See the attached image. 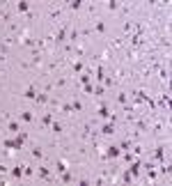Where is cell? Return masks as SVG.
Segmentation results:
<instances>
[{"instance_id": "obj_12", "label": "cell", "mask_w": 172, "mask_h": 186, "mask_svg": "<svg viewBox=\"0 0 172 186\" xmlns=\"http://www.w3.org/2000/svg\"><path fill=\"white\" fill-rule=\"evenodd\" d=\"M64 34H67V28H60V30H57V34H55V44H60V42H62Z\"/></svg>"}, {"instance_id": "obj_29", "label": "cell", "mask_w": 172, "mask_h": 186, "mask_svg": "<svg viewBox=\"0 0 172 186\" xmlns=\"http://www.w3.org/2000/svg\"><path fill=\"white\" fill-rule=\"evenodd\" d=\"M158 78H161V80H168V71H165V69H161V71H158Z\"/></svg>"}, {"instance_id": "obj_5", "label": "cell", "mask_w": 172, "mask_h": 186, "mask_svg": "<svg viewBox=\"0 0 172 186\" xmlns=\"http://www.w3.org/2000/svg\"><path fill=\"white\" fill-rule=\"evenodd\" d=\"M99 117H103V120H108V117H112V113H110V108H108V106H106V103H103V106H101V108H99Z\"/></svg>"}, {"instance_id": "obj_32", "label": "cell", "mask_w": 172, "mask_h": 186, "mask_svg": "<svg viewBox=\"0 0 172 186\" xmlns=\"http://www.w3.org/2000/svg\"><path fill=\"white\" fill-rule=\"evenodd\" d=\"M108 9H120V2H108Z\"/></svg>"}, {"instance_id": "obj_15", "label": "cell", "mask_w": 172, "mask_h": 186, "mask_svg": "<svg viewBox=\"0 0 172 186\" xmlns=\"http://www.w3.org/2000/svg\"><path fill=\"white\" fill-rule=\"evenodd\" d=\"M19 117H21L23 122H32V120H34V117H32V113H30V110H25V113H21V115H19Z\"/></svg>"}, {"instance_id": "obj_8", "label": "cell", "mask_w": 172, "mask_h": 186, "mask_svg": "<svg viewBox=\"0 0 172 186\" xmlns=\"http://www.w3.org/2000/svg\"><path fill=\"white\" fill-rule=\"evenodd\" d=\"M64 170H69V168H67V161H57V163H55V172H60V175H62Z\"/></svg>"}, {"instance_id": "obj_18", "label": "cell", "mask_w": 172, "mask_h": 186, "mask_svg": "<svg viewBox=\"0 0 172 186\" xmlns=\"http://www.w3.org/2000/svg\"><path fill=\"white\" fill-rule=\"evenodd\" d=\"M7 129H9V131H14V133H19V122H9Z\"/></svg>"}, {"instance_id": "obj_11", "label": "cell", "mask_w": 172, "mask_h": 186, "mask_svg": "<svg viewBox=\"0 0 172 186\" xmlns=\"http://www.w3.org/2000/svg\"><path fill=\"white\" fill-rule=\"evenodd\" d=\"M103 30H106V23H103V21H99L97 25H94L92 30H87V32H103Z\"/></svg>"}, {"instance_id": "obj_9", "label": "cell", "mask_w": 172, "mask_h": 186, "mask_svg": "<svg viewBox=\"0 0 172 186\" xmlns=\"http://www.w3.org/2000/svg\"><path fill=\"white\" fill-rule=\"evenodd\" d=\"M25 99H37V90H34V85H30V88L25 90Z\"/></svg>"}, {"instance_id": "obj_23", "label": "cell", "mask_w": 172, "mask_h": 186, "mask_svg": "<svg viewBox=\"0 0 172 186\" xmlns=\"http://www.w3.org/2000/svg\"><path fill=\"white\" fill-rule=\"evenodd\" d=\"M48 101V94H37V103H46Z\"/></svg>"}, {"instance_id": "obj_17", "label": "cell", "mask_w": 172, "mask_h": 186, "mask_svg": "<svg viewBox=\"0 0 172 186\" xmlns=\"http://www.w3.org/2000/svg\"><path fill=\"white\" fill-rule=\"evenodd\" d=\"M32 156H34V159H41V156H44V152H41V149L37 147V145L32 147Z\"/></svg>"}, {"instance_id": "obj_10", "label": "cell", "mask_w": 172, "mask_h": 186, "mask_svg": "<svg viewBox=\"0 0 172 186\" xmlns=\"http://www.w3.org/2000/svg\"><path fill=\"white\" fill-rule=\"evenodd\" d=\"M16 9L23 11V14H28V11H30V2H19V5H16Z\"/></svg>"}, {"instance_id": "obj_7", "label": "cell", "mask_w": 172, "mask_h": 186, "mask_svg": "<svg viewBox=\"0 0 172 186\" xmlns=\"http://www.w3.org/2000/svg\"><path fill=\"white\" fill-rule=\"evenodd\" d=\"M101 133H103V136H112V133H115V126H112V122H110V124H103Z\"/></svg>"}, {"instance_id": "obj_25", "label": "cell", "mask_w": 172, "mask_h": 186, "mask_svg": "<svg viewBox=\"0 0 172 186\" xmlns=\"http://www.w3.org/2000/svg\"><path fill=\"white\" fill-rule=\"evenodd\" d=\"M51 122H53V113H46V115H44V124L51 126Z\"/></svg>"}, {"instance_id": "obj_31", "label": "cell", "mask_w": 172, "mask_h": 186, "mask_svg": "<svg viewBox=\"0 0 172 186\" xmlns=\"http://www.w3.org/2000/svg\"><path fill=\"white\" fill-rule=\"evenodd\" d=\"M74 71H76V74L83 71V62H76V65H74Z\"/></svg>"}, {"instance_id": "obj_26", "label": "cell", "mask_w": 172, "mask_h": 186, "mask_svg": "<svg viewBox=\"0 0 172 186\" xmlns=\"http://www.w3.org/2000/svg\"><path fill=\"white\" fill-rule=\"evenodd\" d=\"M83 90H85L87 94H92V92H94V85H92V83H87V85H83Z\"/></svg>"}, {"instance_id": "obj_1", "label": "cell", "mask_w": 172, "mask_h": 186, "mask_svg": "<svg viewBox=\"0 0 172 186\" xmlns=\"http://www.w3.org/2000/svg\"><path fill=\"white\" fill-rule=\"evenodd\" d=\"M25 138H28V133H25V131H21L19 136H16V140H5V147L21 149V147H23V143H25Z\"/></svg>"}, {"instance_id": "obj_4", "label": "cell", "mask_w": 172, "mask_h": 186, "mask_svg": "<svg viewBox=\"0 0 172 186\" xmlns=\"http://www.w3.org/2000/svg\"><path fill=\"white\" fill-rule=\"evenodd\" d=\"M154 159L158 161V163H163L165 161V147L161 145V147H156V152H154Z\"/></svg>"}, {"instance_id": "obj_3", "label": "cell", "mask_w": 172, "mask_h": 186, "mask_svg": "<svg viewBox=\"0 0 172 186\" xmlns=\"http://www.w3.org/2000/svg\"><path fill=\"white\" fill-rule=\"evenodd\" d=\"M140 168H142V163H140V161H131V163H129V175H131V177H138V172H140Z\"/></svg>"}, {"instance_id": "obj_13", "label": "cell", "mask_w": 172, "mask_h": 186, "mask_svg": "<svg viewBox=\"0 0 172 186\" xmlns=\"http://www.w3.org/2000/svg\"><path fill=\"white\" fill-rule=\"evenodd\" d=\"M97 80H106V69L103 67H97V76H94Z\"/></svg>"}, {"instance_id": "obj_22", "label": "cell", "mask_w": 172, "mask_h": 186, "mask_svg": "<svg viewBox=\"0 0 172 186\" xmlns=\"http://www.w3.org/2000/svg\"><path fill=\"white\" fill-rule=\"evenodd\" d=\"M78 34H80V32H78V30H76V28H74V30L69 32V39H71V42H76V39H78Z\"/></svg>"}, {"instance_id": "obj_2", "label": "cell", "mask_w": 172, "mask_h": 186, "mask_svg": "<svg viewBox=\"0 0 172 186\" xmlns=\"http://www.w3.org/2000/svg\"><path fill=\"white\" fill-rule=\"evenodd\" d=\"M120 154H122V149L117 147V145H110V147H106V154L103 156H108V159H117Z\"/></svg>"}, {"instance_id": "obj_16", "label": "cell", "mask_w": 172, "mask_h": 186, "mask_svg": "<svg viewBox=\"0 0 172 186\" xmlns=\"http://www.w3.org/2000/svg\"><path fill=\"white\" fill-rule=\"evenodd\" d=\"M11 175H14L16 179H21V177H23V166H16L14 170H11Z\"/></svg>"}, {"instance_id": "obj_30", "label": "cell", "mask_w": 172, "mask_h": 186, "mask_svg": "<svg viewBox=\"0 0 172 186\" xmlns=\"http://www.w3.org/2000/svg\"><path fill=\"white\" fill-rule=\"evenodd\" d=\"M32 172H34V170H32L30 166H23V175H32Z\"/></svg>"}, {"instance_id": "obj_6", "label": "cell", "mask_w": 172, "mask_h": 186, "mask_svg": "<svg viewBox=\"0 0 172 186\" xmlns=\"http://www.w3.org/2000/svg\"><path fill=\"white\" fill-rule=\"evenodd\" d=\"M37 172H39V177H44V179H51V170H48V168H44V166H37Z\"/></svg>"}, {"instance_id": "obj_27", "label": "cell", "mask_w": 172, "mask_h": 186, "mask_svg": "<svg viewBox=\"0 0 172 186\" xmlns=\"http://www.w3.org/2000/svg\"><path fill=\"white\" fill-rule=\"evenodd\" d=\"M133 152H126V154H124V161H126V163H131V161H133Z\"/></svg>"}, {"instance_id": "obj_20", "label": "cell", "mask_w": 172, "mask_h": 186, "mask_svg": "<svg viewBox=\"0 0 172 186\" xmlns=\"http://www.w3.org/2000/svg\"><path fill=\"white\" fill-rule=\"evenodd\" d=\"M62 182H64V184H69V182H74V177H71L69 172L64 170V172H62Z\"/></svg>"}, {"instance_id": "obj_14", "label": "cell", "mask_w": 172, "mask_h": 186, "mask_svg": "<svg viewBox=\"0 0 172 186\" xmlns=\"http://www.w3.org/2000/svg\"><path fill=\"white\" fill-rule=\"evenodd\" d=\"M51 131L53 133H62V124L60 122H51Z\"/></svg>"}, {"instance_id": "obj_19", "label": "cell", "mask_w": 172, "mask_h": 186, "mask_svg": "<svg viewBox=\"0 0 172 186\" xmlns=\"http://www.w3.org/2000/svg\"><path fill=\"white\" fill-rule=\"evenodd\" d=\"M90 80H92V74H83V76H80V83L83 85H87Z\"/></svg>"}, {"instance_id": "obj_28", "label": "cell", "mask_w": 172, "mask_h": 186, "mask_svg": "<svg viewBox=\"0 0 172 186\" xmlns=\"http://www.w3.org/2000/svg\"><path fill=\"white\" fill-rule=\"evenodd\" d=\"M71 110H83V103L80 101H74V103H71Z\"/></svg>"}, {"instance_id": "obj_24", "label": "cell", "mask_w": 172, "mask_h": 186, "mask_svg": "<svg viewBox=\"0 0 172 186\" xmlns=\"http://www.w3.org/2000/svg\"><path fill=\"white\" fill-rule=\"evenodd\" d=\"M170 103V94H161V106H168Z\"/></svg>"}, {"instance_id": "obj_21", "label": "cell", "mask_w": 172, "mask_h": 186, "mask_svg": "<svg viewBox=\"0 0 172 186\" xmlns=\"http://www.w3.org/2000/svg\"><path fill=\"white\" fill-rule=\"evenodd\" d=\"M69 9H80V0H71V2H69Z\"/></svg>"}]
</instances>
